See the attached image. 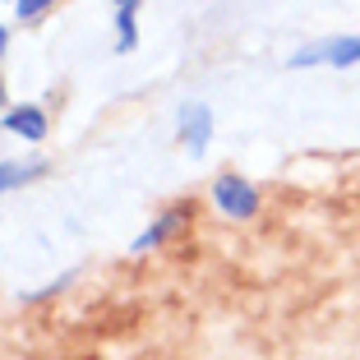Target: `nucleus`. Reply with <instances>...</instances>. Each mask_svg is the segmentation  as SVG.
<instances>
[{
  "label": "nucleus",
  "instance_id": "nucleus-1",
  "mask_svg": "<svg viewBox=\"0 0 360 360\" xmlns=\"http://www.w3.org/2000/svg\"><path fill=\"white\" fill-rule=\"evenodd\" d=\"M212 203H217L226 217H255L259 194H255V185H250V180H240L236 171H226V176L212 180Z\"/></svg>",
  "mask_w": 360,
  "mask_h": 360
},
{
  "label": "nucleus",
  "instance_id": "nucleus-2",
  "mask_svg": "<svg viewBox=\"0 0 360 360\" xmlns=\"http://www.w3.org/2000/svg\"><path fill=\"white\" fill-rule=\"evenodd\" d=\"M208 134H212V111L203 102H185L180 106V143H185V153H190V158H203Z\"/></svg>",
  "mask_w": 360,
  "mask_h": 360
},
{
  "label": "nucleus",
  "instance_id": "nucleus-3",
  "mask_svg": "<svg viewBox=\"0 0 360 360\" xmlns=\"http://www.w3.org/2000/svg\"><path fill=\"white\" fill-rule=\"evenodd\" d=\"M338 65V70H347V65H356L360 60V32L356 37H338V42H328V46H309V51H300V56H291V70H305V65Z\"/></svg>",
  "mask_w": 360,
  "mask_h": 360
},
{
  "label": "nucleus",
  "instance_id": "nucleus-4",
  "mask_svg": "<svg viewBox=\"0 0 360 360\" xmlns=\"http://www.w3.org/2000/svg\"><path fill=\"white\" fill-rule=\"evenodd\" d=\"M5 129L37 143V139L46 134V111L42 106H14V111H5Z\"/></svg>",
  "mask_w": 360,
  "mask_h": 360
},
{
  "label": "nucleus",
  "instance_id": "nucleus-5",
  "mask_svg": "<svg viewBox=\"0 0 360 360\" xmlns=\"http://www.w3.org/2000/svg\"><path fill=\"white\" fill-rule=\"evenodd\" d=\"M180 222H185V208H176L171 217H162V222H153L148 231H143V236L134 240V250H153V245H162L167 236H176V231H180Z\"/></svg>",
  "mask_w": 360,
  "mask_h": 360
},
{
  "label": "nucleus",
  "instance_id": "nucleus-6",
  "mask_svg": "<svg viewBox=\"0 0 360 360\" xmlns=\"http://www.w3.org/2000/svg\"><path fill=\"white\" fill-rule=\"evenodd\" d=\"M134 42H139V32H134V10H120V14H116V51H129Z\"/></svg>",
  "mask_w": 360,
  "mask_h": 360
},
{
  "label": "nucleus",
  "instance_id": "nucleus-7",
  "mask_svg": "<svg viewBox=\"0 0 360 360\" xmlns=\"http://www.w3.org/2000/svg\"><path fill=\"white\" fill-rule=\"evenodd\" d=\"M32 176V167H19V162H0V194L5 190H14L19 180H28Z\"/></svg>",
  "mask_w": 360,
  "mask_h": 360
},
{
  "label": "nucleus",
  "instance_id": "nucleus-8",
  "mask_svg": "<svg viewBox=\"0 0 360 360\" xmlns=\"http://www.w3.org/2000/svg\"><path fill=\"white\" fill-rule=\"evenodd\" d=\"M56 0H19V5H14V14H19V19H37V14L42 10H51Z\"/></svg>",
  "mask_w": 360,
  "mask_h": 360
},
{
  "label": "nucleus",
  "instance_id": "nucleus-9",
  "mask_svg": "<svg viewBox=\"0 0 360 360\" xmlns=\"http://www.w3.org/2000/svg\"><path fill=\"white\" fill-rule=\"evenodd\" d=\"M5 46H10V32H5V23H0V56H5Z\"/></svg>",
  "mask_w": 360,
  "mask_h": 360
},
{
  "label": "nucleus",
  "instance_id": "nucleus-10",
  "mask_svg": "<svg viewBox=\"0 0 360 360\" xmlns=\"http://www.w3.org/2000/svg\"><path fill=\"white\" fill-rule=\"evenodd\" d=\"M116 5H120V10H134V5H139V0H116Z\"/></svg>",
  "mask_w": 360,
  "mask_h": 360
},
{
  "label": "nucleus",
  "instance_id": "nucleus-11",
  "mask_svg": "<svg viewBox=\"0 0 360 360\" xmlns=\"http://www.w3.org/2000/svg\"><path fill=\"white\" fill-rule=\"evenodd\" d=\"M14 5H19V0H14Z\"/></svg>",
  "mask_w": 360,
  "mask_h": 360
}]
</instances>
